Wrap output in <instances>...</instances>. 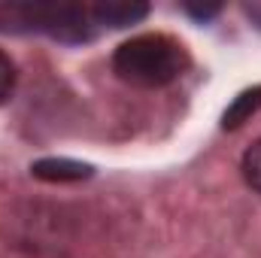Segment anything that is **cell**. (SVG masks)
Instances as JSON below:
<instances>
[{
    "mask_svg": "<svg viewBox=\"0 0 261 258\" xmlns=\"http://www.w3.org/2000/svg\"><path fill=\"white\" fill-rule=\"evenodd\" d=\"M186 70L189 52L170 34H137L113 52V73L134 88H164Z\"/></svg>",
    "mask_w": 261,
    "mask_h": 258,
    "instance_id": "1",
    "label": "cell"
},
{
    "mask_svg": "<svg viewBox=\"0 0 261 258\" xmlns=\"http://www.w3.org/2000/svg\"><path fill=\"white\" fill-rule=\"evenodd\" d=\"M3 31H37L61 43H88L94 37V21L88 6L70 3H12L0 6Z\"/></svg>",
    "mask_w": 261,
    "mask_h": 258,
    "instance_id": "2",
    "label": "cell"
},
{
    "mask_svg": "<svg viewBox=\"0 0 261 258\" xmlns=\"http://www.w3.org/2000/svg\"><path fill=\"white\" fill-rule=\"evenodd\" d=\"M91 12V21L94 24H103V28H128L137 24L149 15V6L146 3H128V0H110V3H97V6H88Z\"/></svg>",
    "mask_w": 261,
    "mask_h": 258,
    "instance_id": "3",
    "label": "cell"
},
{
    "mask_svg": "<svg viewBox=\"0 0 261 258\" xmlns=\"http://www.w3.org/2000/svg\"><path fill=\"white\" fill-rule=\"evenodd\" d=\"M31 173L40 176V179H49V183H67V179L88 176L91 167L88 164H79V161H67V158H46V161L31 164Z\"/></svg>",
    "mask_w": 261,
    "mask_h": 258,
    "instance_id": "4",
    "label": "cell"
},
{
    "mask_svg": "<svg viewBox=\"0 0 261 258\" xmlns=\"http://www.w3.org/2000/svg\"><path fill=\"white\" fill-rule=\"evenodd\" d=\"M261 107V85L258 88H249V91H243V94H237L234 97V104L225 110V116H222V128L225 131H234L240 128L243 122H249L255 113H258Z\"/></svg>",
    "mask_w": 261,
    "mask_h": 258,
    "instance_id": "5",
    "label": "cell"
},
{
    "mask_svg": "<svg viewBox=\"0 0 261 258\" xmlns=\"http://www.w3.org/2000/svg\"><path fill=\"white\" fill-rule=\"evenodd\" d=\"M240 170H243V179L249 189H255L261 194V137L243 152V161H240Z\"/></svg>",
    "mask_w": 261,
    "mask_h": 258,
    "instance_id": "6",
    "label": "cell"
},
{
    "mask_svg": "<svg viewBox=\"0 0 261 258\" xmlns=\"http://www.w3.org/2000/svg\"><path fill=\"white\" fill-rule=\"evenodd\" d=\"M15 82H18V70H15V61L0 49V104H6L15 91Z\"/></svg>",
    "mask_w": 261,
    "mask_h": 258,
    "instance_id": "7",
    "label": "cell"
},
{
    "mask_svg": "<svg viewBox=\"0 0 261 258\" xmlns=\"http://www.w3.org/2000/svg\"><path fill=\"white\" fill-rule=\"evenodd\" d=\"M219 9H222V6H186V12H189V15H195V18H200V21H206V18L219 15Z\"/></svg>",
    "mask_w": 261,
    "mask_h": 258,
    "instance_id": "8",
    "label": "cell"
}]
</instances>
